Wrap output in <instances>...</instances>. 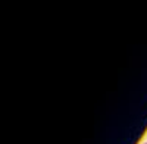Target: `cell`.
<instances>
[{
    "mask_svg": "<svg viewBox=\"0 0 147 144\" xmlns=\"http://www.w3.org/2000/svg\"><path fill=\"white\" fill-rule=\"evenodd\" d=\"M143 144H147V141H146V143H143Z\"/></svg>",
    "mask_w": 147,
    "mask_h": 144,
    "instance_id": "1",
    "label": "cell"
}]
</instances>
